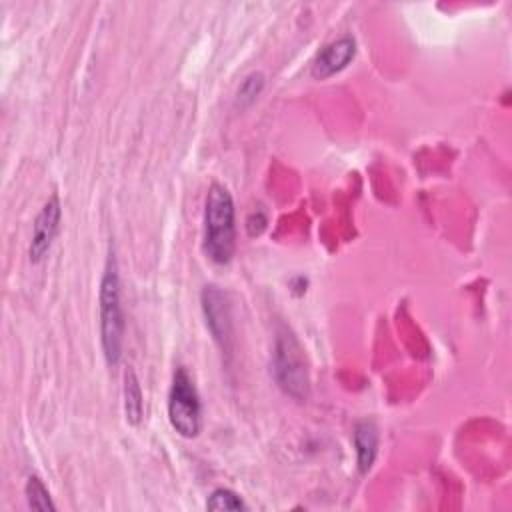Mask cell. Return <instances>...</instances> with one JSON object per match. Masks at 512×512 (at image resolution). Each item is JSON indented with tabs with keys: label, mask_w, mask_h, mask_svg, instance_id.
<instances>
[{
	"label": "cell",
	"mask_w": 512,
	"mask_h": 512,
	"mask_svg": "<svg viewBox=\"0 0 512 512\" xmlns=\"http://www.w3.org/2000/svg\"><path fill=\"white\" fill-rule=\"evenodd\" d=\"M124 414L126 422L132 426H138L144 416V396L138 376L132 368H128L124 374Z\"/></svg>",
	"instance_id": "obj_9"
},
{
	"label": "cell",
	"mask_w": 512,
	"mask_h": 512,
	"mask_svg": "<svg viewBox=\"0 0 512 512\" xmlns=\"http://www.w3.org/2000/svg\"><path fill=\"white\" fill-rule=\"evenodd\" d=\"M272 374L278 388L286 396L298 402H304L310 396V374H308L304 350L288 326H280L276 330L274 352H272Z\"/></svg>",
	"instance_id": "obj_3"
},
{
	"label": "cell",
	"mask_w": 512,
	"mask_h": 512,
	"mask_svg": "<svg viewBox=\"0 0 512 512\" xmlns=\"http://www.w3.org/2000/svg\"><path fill=\"white\" fill-rule=\"evenodd\" d=\"M202 314L206 320V328L210 330L214 342L220 346L222 352H230L232 340V314L228 296L214 284H208L200 292Z\"/></svg>",
	"instance_id": "obj_5"
},
{
	"label": "cell",
	"mask_w": 512,
	"mask_h": 512,
	"mask_svg": "<svg viewBox=\"0 0 512 512\" xmlns=\"http://www.w3.org/2000/svg\"><path fill=\"white\" fill-rule=\"evenodd\" d=\"M60 218H62V206L58 194H52L44 206L40 208L34 226H32V240L28 248V256L32 264H38L46 258L50 252V246L58 234L60 228Z\"/></svg>",
	"instance_id": "obj_6"
},
{
	"label": "cell",
	"mask_w": 512,
	"mask_h": 512,
	"mask_svg": "<svg viewBox=\"0 0 512 512\" xmlns=\"http://www.w3.org/2000/svg\"><path fill=\"white\" fill-rule=\"evenodd\" d=\"M98 310H100V342L108 364L116 366L122 358L124 344V312L120 300V276L114 254L108 256L106 268L98 290Z\"/></svg>",
	"instance_id": "obj_2"
},
{
	"label": "cell",
	"mask_w": 512,
	"mask_h": 512,
	"mask_svg": "<svg viewBox=\"0 0 512 512\" xmlns=\"http://www.w3.org/2000/svg\"><path fill=\"white\" fill-rule=\"evenodd\" d=\"M202 250L218 266H226L236 250V210L230 190L212 182L204 200Z\"/></svg>",
	"instance_id": "obj_1"
},
{
	"label": "cell",
	"mask_w": 512,
	"mask_h": 512,
	"mask_svg": "<svg viewBox=\"0 0 512 512\" xmlns=\"http://www.w3.org/2000/svg\"><path fill=\"white\" fill-rule=\"evenodd\" d=\"M264 88V74L262 72H250L236 90V104L240 108H248L262 92Z\"/></svg>",
	"instance_id": "obj_12"
},
{
	"label": "cell",
	"mask_w": 512,
	"mask_h": 512,
	"mask_svg": "<svg viewBox=\"0 0 512 512\" xmlns=\"http://www.w3.org/2000/svg\"><path fill=\"white\" fill-rule=\"evenodd\" d=\"M356 56V40L350 34H344L328 42L314 58L310 74L316 80H326L340 70H344Z\"/></svg>",
	"instance_id": "obj_7"
},
{
	"label": "cell",
	"mask_w": 512,
	"mask_h": 512,
	"mask_svg": "<svg viewBox=\"0 0 512 512\" xmlns=\"http://www.w3.org/2000/svg\"><path fill=\"white\" fill-rule=\"evenodd\" d=\"M206 508L208 510H230V512H240V510H246V502L242 500L240 494H236L234 490L230 488H216L208 500H206Z\"/></svg>",
	"instance_id": "obj_11"
},
{
	"label": "cell",
	"mask_w": 512,
	"mask_h": 512,
	"mask_svg": "<svg viewBox=\"0 0 512 512\" xmlns=\"http://www.w3.org/2000/svg\"><path fill=\"white\" fill-rule=\"evenodd\" d=\"M354 448L358 470L360 474H366L378 454V428L372 420H360L354 426Z\"/></svg>",
	"instance_id": "obj_8"
},
{
	"label": "cell",
	"mask_w": 512,
	"mask_h": 512,
	"mask_svg": "<svg viewBox=\"0 0 512 512\" xmlns=\"http://www.w3.org/2000/svg\"><path fill=\"white\" fill-rule=\"evenodd\" d=\"M24 494H26V502L32 510H42V512H54L56 504L50 498L48 488L44 486V482L38 476H28L26 486H24Z\"/></svg>",
	"instance_id": "obj_10"
},
{
	"label": "cell",
	"mask_w": 512,
	"mask_h": 512,
	"mask_svg": "<svg viewBox=\"0 0 512 512\" xmlns=\"http://www.w3.org/2000/svg\"><path fill=\"white\" fill-rule=\"evenodd\" d=\"M168 420L182 438H196L202 430V402L186 368L178 366L168 392Z\"/></svg>",
	"instance_id": "obj_4"
}]
</instances>
